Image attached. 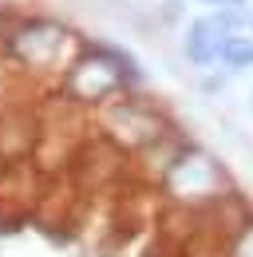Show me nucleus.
<instances>
[{
    "label": "nucleus",
    "mask_w": 253,
    "mask_h": 257,
    "mask_svg": "<svg viewBox=\"0 0 253 257\" xmlns=\"http://www.w3.org/2000/svg\"><path fill=\"white\" fill-rule=\"evenodd\" d=\"M143 83H147V75H143L139 60L115 44H83V52L75 56V64L60 79L67 103L95 107V111L126 91H139Z\"/></svg>",
    "instance_id": "obj_1"
},
{
    "label": "nucleus",
    "mask_w": 253,
    "mask_h": 257,
    "mask_svg": "<svg viewBox=\"0 0 253 257\" xmlns=\"http://www.w3.org/2000/svg\"><path fill=\"white\" fill-rule=\"evenodd\" d=\"M4 52H8V60H16L32 75L63 79L67 67L75 64V56L83 52V40L60 20L28 16V20H16L12 32L4 36Z\"/></svg>",
    "instance_id": "obj_2"
},
{
    "label": "nucleus",
    "mask_w": 253,
    "mask_h": 257,
    "mask_svg": "<svg viewBox=\"0 0 253 257\" xmlns=\"http://www.w3.org/2000/svg\"><path fill=\"white\" fill-rule=\"evenodd\" d=\"M162 190L170 194L174 202H221L229 194V174L206 147H194V143H178L166 162H162V174H158Z\"/></svg>",
    "instance_id": "obj_3"
},
{
    "label": "nucleus",
    "mask_w": 253,
    "mask_h": 257,
    "mask_svg": "<svg viewBox=\"0 0 253 257\" xmlns=\"http://www.w3.org/2000/svg\"><path fill=\"white\" fill-rule=\"evenodd\" d=\"M99 127L107 131V139L123 151L135 155H147L162 147L170 139V119L166 111H158L151 99H143L139 91H126V95L111 99L99 107Z\"/></svg>",
    "instance_id": "obj_4"
},
{
    "label": "nucleus",
    "mask_w": 253,
    "mask_h": 257,
    "mask_svg": "<svg viewBox=\"0 0 253 257\" xmlns=\"http://www.w3.org/2000/svg\"><path fill=\"white\" fill-rule=\"evenodd\" d=\"M229 36V28L221 24L218 12H206V16H194L182 32V56L194 67H218L221 56V40Z\"/></svg>",
    "instance_id": "obj_5"
},
{
    "label": "nucleus",
    "mask_w": 253,
    "mask_h": 257,
    "mask_svg": "<svg viewBox=\"0 0 253 257\" xmlns=\"http://www.w3.org/2000/svg\"><path fill=\"white\" fill-rule=\"evenodd\" d=\"M218 67L225 71H249L253 67V32H229L221 40Z\"/></svg>",
    "instance_id": "obj_6"
},
{
    "label": "nucleus",
    "mask_w": 253,
    "mask_h": 257,
    "mask_svg": "<svg viewBox=\"0 0 253 257\" xmlns=\"http://www.w3.org/2000/svg\"><path fill=\"white\" fill-rule=\"evenodd\" d=\"M225 257H253V218H241L233 225V233L225 241Z\"/></svg>",
    "instance_id": "obj_7"
},
{
    "label": "nucleus",
    "mask_w": 253,
    "mask_h": 257,
    "mask_svg": "<svg viewBox=\"0 0 253 257\" xmlns=\"http://www.w3.org/2000/svg\"><path fill=\"white\" fill-rule=\"evenodd\" d=\"M202 8H249V0H194Z\"/></svg>",
    "instance_id": "obj_8"
}]
</instances>
